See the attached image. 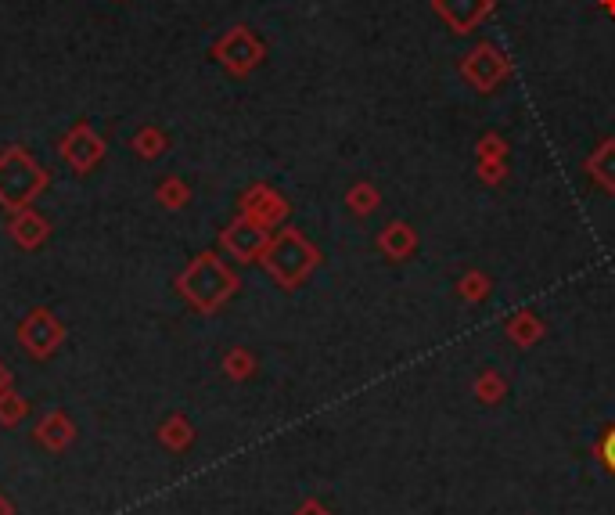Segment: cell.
Returning <instances> with one entry per match:
<instances>
[{"mask_svg": "<svg viewBox=\"0 0 615 515\" xmlns=\"http://www.w3.org/2000/svg\"><path fill=\"white\" fill-rule=\"evenodd\" d=\"M511 76V58L500 51L493 40L475 44L468 55H461V80L472 87L475 94H493L500 91Z\"/></svg>", "mask_w": 615, "mask_h": 515, "instance_id": "1", "label": "cell"}, {"mask_svg": "<svg viewBox=\"0 0 615 515\" xmlns=\"http://www.w3.org/2000/svg\"><path fill=\"white\" fill-rule=\"evenodd\" d=\"M317 267V253H313V245L306 242L303 235H295V231H285V235L277 238V242L267 245V271L274 274L281 285H299L306 274Z\"/></svg>", "mask_w": 615, "mask_h": 515, "instance_id": "2", "label": "cell"}, {"mask_svg": "<svg viewBox=\"0 0 615 515\" xmlns=\"http://www.w3.org/2000/svg\"><path fill=\"white\" fill-rule=\"evenodd\" d=\"M493 4L497 0H432V11L454 37H464V33H472V29H479L482 22L490 19Z\"/></svg>", "mask_w": 615, "mask_h": 515, "instance_id": "3", "label": "cell"}, {"mask_svg": "<svg viewBox=\"0 0 615 515\" xmlns=\"http://www.w3.org/2000/svg\"><path fill=\"white\" fill-rule=\"evenodd\" d=\"M220 55H223V62L231 65L234 73H249L252 65L263 58V47H259L256 40L245 33V29H238V33H231V40L220 47Z\"/></svg>", "mask_w": 615, "mask_h": 515, "instance_id": "4", "label": "cell"}, {"mask_svg": "<svg viewBox=\"0 0 615 515\" xmlns=\"http://www.w3.org/2000/svg\"><path fill=\"white\" fill-rule=\"evenodd\" d=\"M587 173H590V181L598 184L601 191L615 195V137L601 141V145L594 148V152H590V159H587Z\"/></svg>", "mask_w": 615, "mask_h": 515, "instance_id": "5", "label": "cell"}, {"mask_svg": "<svg viewBox=\"0 0 615 515\" xmlns=\"http://www.w3.org/2000/svg\"><path fill=\"white\" fill-rule=\"evenodd\" d=\"M378 249H382L389 260H407L414 249H418V235H414V227L403 224V220H396V224H389L378 235Z\"/></svg>", "mask_w": 615, "mask_h": 515, "instance_id": "6", "label": "cell"}, {"mask_svg": "<svg viewBox=\"0 0 615 515\" xmlns=\"http://www.w3.org/2000/svg\"><path fill=\"white\" fill-rule=\"evenodd\" d=\"M227 245H231L234 253L252 256V253H259V249L267 245V235H263V231H259L256 224H238V227L231 231V235H227Z\"/></svg>", "mask_w": 615, "mask_h": 515, "instance_id": "7", "label": "cell"}, {"mask_svg": "<svg viewBox=\"0 0 615 515\" xmlns=\"http://www.w3.org/2000/svg\"><path fill=\"white\" fill-rule=\"evenodd\" d=\"M508 335L515 339L518 346H533L536 339L544 335V325H540V317L536 314H518V317H511Z\"/></svg>", "mask_w": 615, "mask_h": 515, "instance_id": "8", "label": "cell"}, {"mask_svg": "<svg viewBox=\"0 0 615 515\" xmlns=\"http://www.w3.org/2000/svg\"><path fill=\"white\" fill-rule=\"evenodd\" d=\"M378 188L375 184H357V188L349 191V209L353 213H360V217H367V213H375L378 209Z\"/></svg>", "mask_w": 615, "mask_h": 515, "instance_id": "9", "label": "cell"}, {"mask_svg": "<svg viewBox=\"0 0 615 515\" xmlns=\"http://www.w3.org/2000/svg\"><path fill=\"white\" fill-rule=\"evenodd\" d=\"M475 159H508V141L500 134H482L475 145Z\"/></svg>", "mask_w": 615, "mask_h": 515, "instance_id": "10", "label": "cell"}, {"mask_svg": "<svg viewBox=\"0 0 615 515\" xmlns=\"http://www.w3.org/2000/svg\"><path fill=\"white\" fill-rule=\"evenodd\" d=\"M461 296L479 303V299L490 296V281L482 278V274H468V278H461Z\"/></svg>", "mask_w": 615, "mask_h": 515, "instance_id": "11", "label": "cell"}, {"mask_svg": "<svg viewBox=\"0 0 615 515\" xmlns=\"http://www.w3.org/2000/svg\"><path fill=\"white\" fill-rule=\"evenodd\" d=\"M479 177L486 184H500L508 177V163L504 159H479Z\"/></svg>", "mask_w": 615, "mask_h": 515, "instance_id": "12", "label": "cell"}, {"mask_svg": "<svg viewBox=\"0 0 615 515\" xmlns=\"http://www.w3.org/2000/svg\"><path fill=\"white\" fill-rule=\"evenodd\" d=\"M479 393H482L486 400L504 397V382H500L497 375H493V371H486V375H482V382H479Z\"/></svg>", "mask_w": 615, "mask_h": 515, "instance_id": "13", "label": "cell"}, {"mask_svg": "<svg viewBox=\"0 0 615 515\" xmlns=\"http://www.w3.org/2000/svg\"><path fill=\"white\" fill-rule=\"evenodd\" d=\"M601 458H605V465L615 472V429L605 436V443H601Z\"/></svg>", "mask_w": 615, "mask_h": 515, "instance_id": "14", "label": "cell"}, {"mask_svg": "<svg viewBox=\"0 0 615 515\" xmlns=\"http://www.w3.org/2000/svg\"><path fill=\"white\" fill-rule=\"evenodd\" d=\"M601 8H605L608 15H612V19H615V0H601Z\"/></svg>", "mask_w": 615, "mask_h": 515, "instance_id": "15", "label": "cell"}]
</instances>
